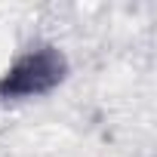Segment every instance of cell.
<instances>
[{
  "mask_svg": "<svg viewBox=\"0 0 157 157\" xmlns=\"http://www.w3.org/2000/svg\"><path fill=\"white\" fill-rule=\"evenodd\" d=\"M62 77V59L56 52H34L28 59H22L13 71H6L0 93L3 96H37L43 90H49Z\"/></svg>",
  "mask_w": 157,
  "mask_h": 157,
  "instance_id": "cell-1",
  "label": "cell"
}]
</instances>
